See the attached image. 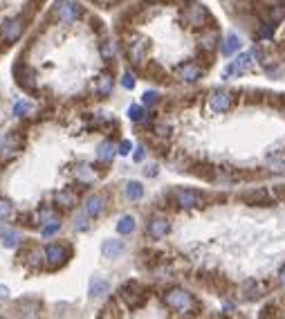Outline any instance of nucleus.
Returning a JSON list of instances; mask_svg holds the SVG:
<instances>
[{
	"label": "nucleus",
	"instance_id": "412c9836",
	"mask_svg": "<svg viewBox=\"0 0 285 319\" xmlns=\"http://www.w3.org/2000/svg\"><path fill=\"white\" fill-rule=\"evenodd\" d=\"M32 110H34V106L27 103V101H16L14 103V115L16 117H25V115H29Z\"/></svg>",
	"mask_w": 285,
	"mask_h": 319
},
{
	"label": "nucleus",
	"instance_id": "bb28decb",
	"mask_svg": "<svg viewBox=\"0 0 285 319\" xmlns=\"http://www.w3.org/2000/svg\"><path fill=\"white\" fill-rule=\"evenodd\" d=\"M128 117H131L133 122H140L142 119V108L140 106H131V108H128Z\"/></svg>",
	"mask_w": 285,
	"mask_h": 319
},
{
	"label": "nucleus",
	"instance_id": "c9c22d12",
	"mask_svg": "<svg viewBox=\"0 0 285 319\" xmlns=\"http://www.w3.org/2000/svg\"><path fill=\"white\" fill-rule=\"evenodd\" d=\"M281 283L285 285V268H283V270H281Z\"/></svg>",
	"mask_w": 285,
	"mask_h": 319
},
{
	"label": "nucleus",
	"instance_id": "9d476101",
	"mask_svg": "<svg viewBox=\"0 0 285 319\" xmlns=\"http://www.w3.org/2000/svg\"><path fill=\"white\" fill-rule=\"evenodd\" d=\"M45 259L49 261V265H63L68 259V247L63 245H48L45 247Z\"/></svg>",
	"mask_w": 285,
	"mask_h": 319
},
{
	"label": "nucleus",
	"instance_id": "f8f14e48",
	"mask_svg": "<svg viewBox=\"0 0 285 319\" xmlns=\"http://www.w3.org/2000/svg\"><path fill=\"white\" fill-rule=\"evenodd\" d=\"M178 74L182 81H189V84H191V81H198V79L202 77V68H198L195 63H184L178 68Z\"/></svg>",
	"mask_w": 285,
	"mask_h": 319
},
{
	"label": "nucleus",
	"instance_id": "72a5a7b5",
	"mask_svg": "<svg viewBox=\"0 0 285 319\" xmlns=\"http://www.w3.org/2000/svg\"><path fill=\"white\" fill-rule=\"evenodd\" d=\"M157 173V167H146V176H155Z\"/></svg>",
	"mask_w": 285,
	"mask_h": 319
},
{
	"label": "nucleus",
	"instance_id": "7c9ffc66",
	"mask_svg": "<svg viewBox=\"0 0 285 319\" xmlns=\"http://www.w3.org/2000/svg\"><path fill=\"white\" fill-rule=\"evenodd\" d=\"M74 227H77L79 231H83V229H88V223H86V218H77V221H74Z\"/></svg>",
	"mask_w": 285,
	"mask_h": 319
},
{
	"label": "nucleus",
	"instance_id": "ddd939ff",
	"mask_svg": "<svg viewBox=\"0 0 285 319\" xmlns=\"http://www.w3.org/2000/svg\"><path fill=\"white\" fill-rule=\"evenodd\" d=\"M146 49H148V43H146L144 39H137L135 43H128V54L133 56V61L135 63H142V59H144Z\"/></svg>",
	"mask_w": 285,
	"mask_h": 319
},
{
	"label": "nucleus",
	"instance_id": "a878e982",
	"mask_svg": "<svg viewBox=\"0 0 285 319\" xmlns=\"http://www.w3.org/2000/svg\"><path fill=\"white\" fill-rule=\"evenodd\" d=\"M157 99H160V94L155 92V90H148V92H144V103H146V106H153Z\"/></svg>",
	"mask_w": 285,
	"mask_h": 319
},
{
	"label": "nucleus",
	"instance_id": "c85d7f7f",
	"mask_svg": "<svg viewBox=\"0 0 285 319\" xmlns=\"http://www.w3.org/2000/svg\"><path fill=\"white\" fill-rule=\"evenodd\" d=\"M131 151H133V144L128 142V139H124V142L119 144V153H121V155H128Z\"/></svg>",
	"mask_w": 285,
	"mask_h": 319
},
{
	"label": "nucleus",
	"instance_id": "473e14b6",
	"mask_svg": "<svg viewBox=\"0 0 285 319\" xmlns=\"http://www.w3.org/2000/svg\"><path fill=\"white\" fill-rule=\"evenodd\" d=\"M144 155H146L144 146H137V151H135V160H137V162H142V160H144Z\"/></svg>",
	"mask_w": 285,
	"mask_h": 319
},
{
	"label": "nucleus",
	"instance_id": "9b49d317",
	"mask_svg": "<svg viewBox=\"0 0 285 319\" xmlns=\"http://www.w3.org/2000/svg\"><path fill=\"white\" fill-rule=\"evenodd\" d=\"M108 292H110V283H108L106 279L95 276V279L90 281V299H101V297H106Z\"/></svg>",
	"mask_w": 285,
	"mask_h": 319
},
{
	"label": "nucleus",
	"instance_id": "f257e3e1",
	"mask_svg": "<svg viewBox=\"0 0 285 319\" xmlns=\"http://www.w3.org/2000/svg\"><path fill=\"white\" fill-rule=\"evenodd\" d=\"M164 301H166V306H169V308L178 310V313H189V310L195 306L193 297L189 295L187 290H180V288H175V290H171V292H166Z\"/></svg>",
	"mask_w": 285,
	"mask_h": 319
},
{
	"label": "nucleus",
	"instance_id": "4468645a",
	"mask_svg": "<svg viewBox=\"0 0 285 319\" xmlns=\"http://www.w3.org/2000/svg\"><path fill=\"white\" fill-rule=\"evenodd\" d=\"M103 211V198L101 196H90L86 200V216L97 218L99 214Z\"/></svg>",
	"mask_w": 285,
	"mask_h": 319
},
{
	"label": "nucleus",
	"instance_id": "c756f323",
	"mask_svg": "<svg viewBox=\"0 0 285 319\" xmlns=\"http://www.w3.org/2000/svg\"><path fill=\"white\" fill-rule=\"evenodd\" d=\"M121 84H124V88H135V77H133V74H124V81H121Z\"/></svg>",
	"mask_w": 285,
	"mask_h": 319
},
{
	"label": "nucleus",
	"instance_id": "7ed1b4c3",
	"mask_svg": "<svg viewBox=\"0 0 285 319\" xmlns=\"http://www.w3.org/2000/svg\"><path fill=\"white\" fill-rule=\"evenodd\" d=\"M232 94L225 92V90H216V92H211V97H209V106H211L213 113H225V110L232 108Z\"/></svg>",
	"mask_w": 285,
	"mask_h": 319
},
{
	"label": "nucleus",
	"instance_id": "6ab92c4d",
	"mask_svg": "<svg viewBox=\"0 0 285 319\" xmlns=\"http://www.w3.org/2000/svg\"><path fill=\"white\" fill-rule=\"evenodd\" d=\"M97 157L99 160H103V162L112 160V157H115V146H112V142H103L101 146H99V151H97Z\"/></svg>",
	"mask_w": 285,
	"mask_h": 319
},
{
	"label": "nucleus",
	"instance_id": "2eb2a0df",
	"mask_svg": "<svg viewBox=\"0 0 285 319\" xmlns=\"http://www.w3.org/2000/svg\"><path fill=\"white\" fill-rule=\"evenodd\" d=\"M238 47H240V39H238V34H229L227 39H225V43H223V54L232 56L234 52H238Z\"/></svg>",
	"mask_w": 285,
	"mask_h": 319
},
{
	"label": "nucleus",
	"instance_id": "f704fd0d",
	"mask_svg": "<svg viewBox=\"0 0 285 319\" xmlns=\"http://www.w3.org/2000/svg\"><path fill=\"white\" fill-rule=\"evenodd\" d=\"M9 295V292H7V288H0V299H2V297H7Z\"/></svg>",
	"mask_w": 285,
	"mask_h": 319
},
{
	"label": "nucleus",
	"instance_id": "dca6fc26",
	"mask_svg": "<svg viewBox=\"0 0 285 319\" xmlns=\"http://www.w3.org/2000/svg\"><path fill=\"white\" fill-rule=\"evenodd\" d=\"M0 234H2V245L5 247H16L18 245V241H20V236H18V231H14V229H2L0 227Z\"/></svg>",
	"mask_w": 285,
	"mask_h": 319
},
{
	"label": "nucleus",
	"instance_id": "f03ea898",
	"mask_svg": "<svg viewBox=\"0 0 285 319\" xmlns=\"http://www.w3.org/2000/svg\"><path fill=\"white\" fill-rule=\"evenodd\" d=\"M251 63H254V52H245V54H240L236 61H232V63L227 65V70H225V79L245 74L247 70L251 68Z\"/></svg>",
	"mask_w": 285,
	"mask_h": 319
},
{
	"label": "nucleus",
	"instance_id": "2f4dec72",
	"mask_svg": "<svg viewBox=\"0 0 285 319\" xmlns=\"http://www.w3.org/2000/svg\"><path fill=\"white\" fill-rule=\"evenodd\" d=\"M101 52H103V56H106V59H110V56L115 54V45H112V47H110V45H103Z\"/></svg>",
	"mask_w": 285,
	"mask_h": 319
},
{
	"label": "nucleus",
	"instance_id": "b1692460",
	"mask_svg": "<svg viewBox=\"0 0 285 319\" xmlns=\"http://www.w3.org/2000/svg\"><path fill=\"white\" fill-rule=\"evenodd\" d=\"M270 167H272V171H276V173H285V157H272Z\"/></svg>",
	"mask_w": 285,
	"mask_h": 319
},
{
	"label": "nucleus",
	"instance_id": "5701e85b",
	"mask_svg": "<svg viewBox=\"0 0 285 319\" xmlns=\"http://www.w3.org/2000/svg\"><path fill=\"white\" fill-rule=\"evenodd\" d=\"M58 229H61V223L52 221V223H49V225H45L43 229H41V236H43V238H49V236H52V234H56Z\"/></svg>",
	"mask_w": 285,
	"mask_h": 319
},
{
	"label": "nucleus",
	"instance_id": "0eeeda50",
	"mask_svg": "<svg viewBox=\"0 0 285 319\" xmlns=\"http://www.w3.org/2000/svg\"><path fill=\"white\" fill-rule=\"evenodd\" d=\"M56 14L61 20H65V23H72V20H77L79 16V7L77 2H70V0H58L56 2Z\"/></svg>",
	"mask_w": 285,
	"mask_h": 319
},
{
	"label": "nucleus",
	"instance_id": "39448f33",
	"mask_svg": "<svg viewBox=\"0 0 285 319\" xmlns=\"http://www.w3.org/2000/svg\"><path fill=\"white\" fill-rule=\"evenodd\" d=\"M23 20L20 18H9L5 20V25H2V39L7 41V43H14V41L20 39V34H23Z\"/></svg>",
	"mask_w": 285,
	"mask_h": 319
},
{
	"label": "nucleus",
	"instance_id": "f3484780",
	"mask_svg": "<svg viewBox=\"0 0 285 319\" xmlns=\"http://www.w3.org/2000/svg\"><path fill=\"white\" fill-rule=\"evenodd\" d=\"M117 231H119V234H131V231H135V218L121 216L119 223H117Z\"/></svg>",
	"mask_w": 285,
	"mask_h": 319
},
{
	"label": "nucleus",
	"instance_id": "aec40b11",
	"mask_svg": "<svg viewBox=\"0 0 285 319\" xmlns=\"http://www.w3.org/2000/svg\"><path fill=\"white\" fill-rule=\"evenodd\" d=\"M97 92L101 94V97H106V94L112 92V79L108 77V74H103L101 79H99V86H97Z\"/></svg>",
	"mask_w": 285,
	"mask_h": 319
},
{
	"label": "nucleus",
	"instance_id": "a211bd4d",
	"mask_svg": "<svg viewBox=\"0 0 285 319\" xmlns=\"http://www.w3.org/2000/svg\"><path fill=\"white\" fill-rule=\"evenodd\" d=\"M126 196L131 198V200H140L144 196V187H142L140 182H128L126 184Z\"/></svg>",
	"mask_w": 285,
	"mask_h": 319
},
{
	"label": "nucleus",
	"instance_id": "20e7f679",
	"mask_svg": "<svg viewBox=\"0 0 285 319\" xmlns=\"http://www.w3.org/2000/svg\"><path fill=\"white\" fill-rule=\"evenodd\" d=\"M207 18H209V14L202 5H191L184 11V20H187L191 27H202V25L207 23Z\"/></svg>",
	"mask_w": 285,
	"mask_h": 319
},
{
	"label": "nucleus",
	"instance_id": "393cba45",
	"mask_svg": "<svg viewBox=\"0 0 285 319\" xmlns=\"http://www.w3.org/2000/svg\"><path fill=\"white\" fill-rule=\"evenodd\" d=\"M216 41H218V34H216V32H213V34H207V36L202 39V47H204V49H213V47H216Z\"/></svg>",
	"mask_w": 285,
	"mask_h": 319
},
{
	"label": "nucleus",
	"instance_id": "6e6552de",
	"mask_svg": "<svg viewBox=\"0 0 285 319\" xmlns=\"http://www.w3.org/2000/svg\"><path fill=\"white\" fill-rule=\"evenodd\" d=\"M169 229H171V223L166 221V218H153V221L148 223V236L155 238V241L164 238V236L169 234Z\"/></svg>",
	"mask_w": 285,
	"mask_h": 319
},
{
	"label": "nucleus",
	"instance_id": "423d86ee",
	"mask_svg": "<svg viewBox=\"0 0 285 319\" xmlns=\"http://www.w3.org/2000/svg\"><path fill=\"white\" fill-rule=\"evenodd\" d=\"M175 200H178L180 207H187V209L202 205V196H200L198 191H191V189H180V191L175 193Z\"/></svg>",
	"mask_w": 285,
	"mask_h": 319
},
{
	"label": "nucleus",
	"instance_id": "1a4fd4ad",
	"mask_svg": "<svg viewBox=\"0 0 285 319\" xmlns=\"http://www.w3.org/2000/svg\"><path fill=\"white\" fill-rule=\"evenodd\" d=\"M124 250H126L124 241H117V238H108V241H103V245H101L103 259H119V256L124 254Z\"/></svg>",
	"mask_w": 285,
	"mask_h": 319
},
{
	"label": "nucleus",
	"instance_id": "4be33fe9",
	"mask_svg": "<svg viewBox=\"0 0 285 319\" xmlns=\"http://www.w3.org/2000/svg\"><path fill=\"white\" fill-rule=\"evenodd\" d=\"M56 202H58L61 207H72L74 202H77V198H74L70 191H61V193L56 196Z\"/></svg>",
	"mask_w": 285,
	"mask_h": 319
},
{
	"label": "nucleus",
	"instance_id": "cd10ccee",
	"mask_svg": "<svg viewBox=\"0 0 285 319\" xmlns=\"http://www.w3.org/2000/svg\"><path fill=\"white\" fill-rule=\"evenodd\" d=\"M11 214V205L7 200H0V218H5Z\"/></svg>",
	"mask_w": 285,
	"mask_h": 319
}]
</instances>
